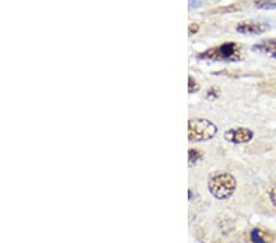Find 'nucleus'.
Returning <instances> with one entry per match:
<instances>
[{
  "label": "nucleus",
  "mask_w": 276,
  "mask_h": 243,
  "mask_svg": "<svg viewBox=\"0 0 276 243\" xmlns=\"http://www.w3.org/2000/svg\"><path fill=\"white\" fill-rule=\"evenodd\" d=\"M217 126L205 118H193L188 122V139L192 143L211 140L216 137Z\"/></svg>",
  "instance_id": "7ed1b4c3"
},
{
  "label": "nucleus",
  "mask_w": 276,
  "mask_h": 243,
  "mask_svg": "<svg viewBox=\"0 0 276 243\" xmlns=\"http://www.w3.org/2000/svg\"><path fill=\"white\" fill-rule=\"evenodd\" d=\"M188 198H189V200H192V198H193V192H192V190H189V192H188Z\"/></svg>",
  "instance_id": "dca6fc26"
},
{
  "label": "nucleus",
  "mask_w": 276,
  "mask_h": 243,
  "mask_svg": "<svg viewBox=\"0 0 276 243\" xmlns=\"http://www.w3.org/2000/svg\"><path fill=\"white\" fill-rule=\"evenodd\" d=\"M269 30V25L255 21H242L236 26V31L241 34H261Z\"/></svg>",
  "instance_id": "39448f33"
},
{
  "label": "nucleus",
  "mask_w": 276,
  "mask_h": 243,
  "mask_svg": "<svg viewBox=\"0 0 276 243\" xmlns=\"http://www.w3.org/2000/svg\"><path fill=\"white\" fill-rule=\"evenodd\" d=\"M203 152L200 151V150L198 149H189L188 151V160H189V164L191 165H194L197 164L198 161H200L201 158H203Z\"/></svg>",
  "instance_id": "1a4fd4ad"
},
{
  "label": "nucleus",
  "mask_w": 276,
  "mask_h": 243,
  "mask_svg": "<svg viewBox=\"0 0 276 243\" xmlns=\"http://www.w3.org/2000/svg\"><path fill=\"white\" fill-rule=\"evenodd\" d=\"M269 200L276 208V186L269 190Z\"/></svg>",
  "instance_id": "ddd939ff"
},
{
  "label": "nucleus",
  "mask_w": 276,
  "mask_h": 243,
  "mask_svg": "<svg viewBox=\"0 0 276 243\" xmlns=\"http://www.w3.org/2000/svg\"><path fill=\"white\" fill-rule=\"evenodd\" d=\"M200 90V85L198 84V81L194 79L193 76L188 77V91L189 94H195Z\"/></svg>",
  "instance_id": "9d476101"
},
{
  "label": "nucleus",
  "mask_w": 276,
  "mask_h": 243,
  "mask_svg": "<svg viewBox=\"0 0 276 243\" xmlns=\"http://www.w3.org/2000/svg\"><path fill=\"white\" fill-rule=\"evenodd\" d=\"M237 181L229 172H217L209 178L208 189L217 200H227L235 194Z\"/></svg>",
  "instance_id": "f03ea898"
},
{
  "label": "nucleus",
  "mask_w": 276,
  "mask_h": 243,
  "mask_svg": "<svg viewBox=\"0 0 276 243\" xmlns=\"http://www.w3.org/2000/svg\"><path fill=\"white\" fill-rule=\"evenodd\" d=\"M204 4V0H189V9L200 8Z\"/></svg>",
  "instance_id": "4468645a"
},
{
  "label": "nucleus",
  "mask_w": 276,
  "mask_h": 243,
  "mask_svg": "<svg viewBox=\"0 0 276 243\" xmlns=\"http://www.w3.org/2000/svg\"><path fill=\"white\" fill-rule=\"evenodd\" d=\"M223 138L228 143L241 145V144H248L249 141H252L253 138H254V132L252 129L240 127V128H232L227 130L223 134Z\"/></svg>",
  "instance_id": "20e7f679"
},
{
  "label": "nucleus",
  "mask_w": 276,
  "mask_h": 243,
  "mask_svg": "<svg viewBox=\"0 0 276 243\" xmlns=\"http://www.w3.org/2000/svg\"><path fill=\"white\" fill-rule=\"evenodd\" d=\"M251 238L254 243H268L265 241V239H264V237L261 236L260 230H258V228H255V230L252 231Z\"/></svg>",
  "instance_id": "9b49d317"
},
{
  "label": "nucleus",
  "mask_w": 276,
  "mask_h": 243,
  "mask_svg": "<svg viewBox=\"0 0 276 243\" xmlns=\"http://www.w3.org/2000/svg\"><path fill=\"white\" fill-rule=\"evenodd\" d=\"M241 5L240 4H231L227 5V7H221V8H215L212 10H210V14H229V13H235V11L241 10Z\"/></svg>",
  "instance_id": "0eeeda50"
},
{
  "label": "nucleus",
  "mask_w": 276,
  "mask_h": 243,
  "mask_svg": "<svg viewBox=\"0 0 276 243\" xmlns=\"http://www.w3.org/2000/svg\"><path fill=\"white\" fill-rule=\"evenodd\" d=\"M252 51L255 53H260L263 56H268L272 59H276V38H269L255 43L252 47Z\"/></svg>",
  "instance_id": "423d86ee"
},
{
  "label": "nucleus",
  "mask_w": 276,
  "mask_h": 243,
  "mask_svg": "<svg viewBox=\"0 0 276 243\" xmlns=\"http://www.w3.org/2000/svg\"><path fill=\"white\" fill-rule=\"evenodd\" d=\"M254 5L263 10H276V0H255Z\"/></svg>",
  "instance_id": "6e6552de"
},
{
  "label": "nucleus",
  "mask_w": 276,
  "mask_h": 243,
  "mask_svg": "<svg viewBox=\"0 0 276 243\" xmlns=\"http://www.w3.org/2000/svg\"><path fill=\"white\" fill-rule=\"evenodd\" d=\"M242 47L237 42H225L222 45L201 52L197 56L198 59L210 62H237L242 58Z\"/></svg>",
  "instance_id": "f257e3e1"
},
{
  "label": "nucleus",
  "mask_w": 276,
  "mask_h": 243,
  "mask_svg": "<svg viewBox=\"0 0 276 243\" xmlns=\"http://www.w3.org/2000/svg\"><path fill=\"white\" fill-rule=\"evenodd\" d=\"M220 96V90H217L216 88H211L206 91V97L211 98V100H215Z\"/></svg>",
  "instance_id": "f8f14e48"
},
{
  "label": "nucleus",
  "mask_w": 276,
  "mask_h": 243,
  "mask_svg": "<svg viewBox=\"0 0 276 243\" xmlns=\"http://www.w3.org/2000/svg\"><path fill=\"white\" fill-rule=\"evenodd\" d=\"M199 25L198 24H191L189 25V27H188V31H189V33L191 34H195V33H198V31H199Z\"/></svg>",
  "instance_id": "2eb2a0df"
}]
</instances>
